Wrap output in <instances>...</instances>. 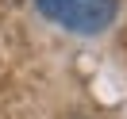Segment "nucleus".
I'll return each instance as SVG.
<instances>
[{
    "label": "nucleus",
    "instance_id": "1",
    "mask_svg": "<svg viewBox=\"0 0 127 119\" xmlns=\"http://www.w3.org/2000/svg\"><path fill=\"white\" fill-rule=\"evenodd\" d=\"M35 4L46 19L77 35H100L104 27H112L116 8H119L116 0H35Z\"/></svg>",
    "mask_w": 127,
    "mask_h": 119
}]
</instances>
